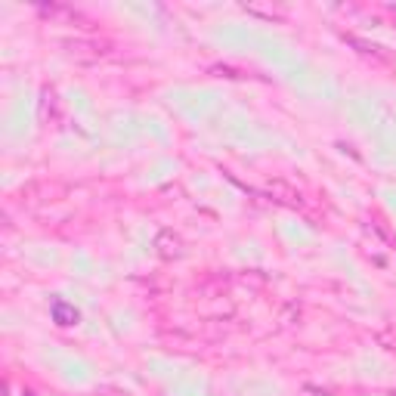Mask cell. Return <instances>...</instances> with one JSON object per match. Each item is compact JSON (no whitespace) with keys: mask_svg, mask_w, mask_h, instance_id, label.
Listing matches in <instances>:
<instances>
[{"mask_svg":"<svg viewBox=\"0 0 396 396\" xmlns=\"http://www.w3.org/2000/svg\"><path fill=\"white\" fill-rule=\"evenodd\" d=\"M155 248H158V254L164 260H174V257H180L183 254V242H180V235H174L170 229H164V233L158 235V242H155Z\"/></svg>","mask_w":396,"mask_h":396,"instance_id":"cell-1","label":"cell"},{"mask_svg":"<svg viewBox=\"0 0 396 396\" xmlns=\"http://www.w3.org/2000/svg\"><path fill=\"white\" fill-rule=\"evenodd\" d=\"M50 313H53V322H56V325H62V328L78 325V319H81V313L74 310L71 303H65V301H53V306H50Z\"/></svg>","mask_w":396,"mask_h":396,"instance_id":"cell-2","label":"cell"},{"mask_svg":"<svg viewBox=\"0 0 396 396\" xmlns=\"http://www.w3.org/2000/svg\"><path fill=\"white\" fill-rule=\"evenodd\" d=\"M25 396H34V393H25Z\"/></svg>","mask_w":396,"mask_h":396,"instance_id":"cell-3","label":"cell"}]
</instances>
